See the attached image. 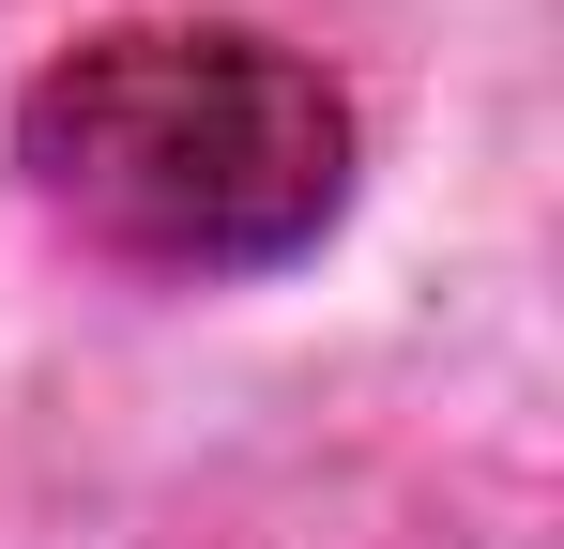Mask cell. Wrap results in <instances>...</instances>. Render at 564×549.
Here are the masks:
<instances>
[{
	"instance_id": "1",
	"label": "cell",
	"mask_w": 564,
	"mask_h": 549,
	"mask_svg": "<svg viewBox=\"0 0 564 549\" xmlns=\"http://www.w3.org/2000/svg\"><path fill=\"white\" fill-rule=\"evenodd\" d=\"M31 198L153 274H260L351 198V107L260 31H93L15 92Z\"/></svg>"
}]
</instances>
